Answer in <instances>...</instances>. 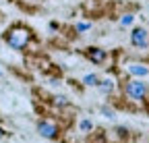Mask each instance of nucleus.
Masks as SVG:
<instances>
[{"label": "nucleus", "instance_id": "obj_2", "mask_svg": "<svg viewBox=\"0 0 149 143\" xmlns=\"http://www.w3.org/2000/svg\"><path fill=\"white\" fill-rule=\"evenodd\" d=\"M124 91H126V96H128L130 100H141V98L147 96V87H145V83H141V81H130V83H126Z\"/></svg>", "mask_w": 149, "mask_h": 143}, {"label": "nucleus", "instance_id": "obj_4", "mask_svg": "<svg viewBox=\"0 0 149 143\" xmlns=\"http://www.w3.org/2000/svg\"><path fill=\"white\" fill-rule=\"evenodd\" d=\"M130 42H133L135 46H145L147 44V31L141 29V27H137L133 31V35H130Z\"/></svg>", "mask_w": 149, "mask_h": 143}, {"label": "nucleus", "instance_id": "obj_9", "mask_svg": "<svg viewBox=\"0 0 149 143\" xmlns=\"http://www.w3.org/2000/svg\"><path fill=\"white\" fill-rule=\"evenodd\" d=\"M54 104H56V106H66L68 100H66L64 96H56V98H54Z\"/></svg>", "mask_w": 149, "mask_h": 143}, {"label": "nucleus", "instance_id": "obj_11", "mask_svg": "<svg viewBox=\"0 0 149 143\" xmlns=\"http://www.w3.org/2000/svg\"><path fill=\"white\" fill-rule=\"evenodd\" d=\"M120 23H122V25H130V23H133V17H130V15H124Z\"/></svg>", "mask_w": 149, "mask_h": 143}, {"label": "nucleus", "instance_id": "obj_5", "mask_svg": "<svg viewBox=\"0 0 149 143\" xmlns=\"http://www.w3.org/2000/svg\"><path fill=\"white\" fill-rule=\"evenodd\" d=\"M87 58L93 60L95 64H102V62L106 60V52L100 50V48H89V50H87Z\"/></svg>", "mask_w": 149, "mask_h": 143}, {"label": "nucleus", "instance_id": "obj_8", "mask_svg": "<svg viewBox=\"0 0 149 143\" xmlns=\"http://www.w3.org/2000/svg\"><path fill=\"white\" fill-rule=\"evenodd\" d=\"M83 83H85V85H97V77H95V75H87V77L83 79Z\"/></svg>", "mask_w": 149, "mask_h": 143}, {"label": "nucleus", "instance_id": "obj_13", "mask_svg": "<svg viewBox=\"0 0 149 143\" xmlns=\"http://www.w3.org/2000/svg\"><path fill=\"white\" fill-rule=\"evenodd\" d=\"M2 135H4V131H0V137H2Z\"/></svg>", "mask_w": 149, "mask_h": 143}, {"label": "nucleus", "instance_id": "obj_12", "mask_svg": "<svg viewBox=\"0 0 149 143\" xmlns=\"http://www.w3.org/2000/svg\"><path fill=\"white\" fill-rule=\"evenodd\" d=\"M87 29H89V23H79V25H77V31H79V33H83V31H87Z\"/></svg>", "mask_w": 149, "mask_h": 143}, {"label": "nucleus", "instance_id": "obj_10", "mask_svg": "<svg viewBox=\"0 0 149 143\" xmlns=\"http://www.w3.org/2000/svg\"><path fill=\"white\" fill-rule=\"evenodd\" d=\"M79 127H81V131H91V127H93V124H91L89 120H81V124H79Z\"/></svg>", "mask_w": 149, "mask_h": 143}, {"label": "nucleus", "instance_id": "obj_7", "mask_svg": "<svg viewBox=\"0 0 149 143\" xmlns=\"http://www.w3.org/2000/svg\"><path fill=\"white\" fill-rule=\"evenodd\" d=\"M100 89H102V93H110L112 91V89H114V83H112L110 79H106L102 85H100Z\"/></svg>", "mask_w": 149, "mask_h": 143}, {"label": "nucleus", "instance_id": "obj_3", "mask_svg": "<svg viewBox=\"0 0 149 143\" xmlns=\"http://www.w3.org/2000/svg\"><path fill=\"white\" fill-rule=\"evenodd\" d=\"M37 133H40L42 137H46V139H54L56 135H58V127H56L54 122H50V120H42L40 124H37Z\"/></svg>", "mask_w": 149, "mask_h": 143}, {"label": "nucleus", "instance_id": "obj_1", "mask_svg": "<svg viewBox=\"0 0 149 143\" xmlns=\"http://www.w3.org/2000/svg\"><path fill=\"white\" fill-rule=\"evenodd\" d=\"M6 44L10 46V48H15V50H23L27 44H29V40H31V31L27 29V27H13V29H8L6 31Z\"/></svg>", "mask_w": 149, "mask_h": 143}, {"label": "nucleus", "instance_id": "obj_6", "mask_svg": "<svg viewBox=\"0 0 149 143\" xmlns=\"http://www.w3.org/2000/svg\"><path fill=\"white\" fill-rule=\"evenodd\" d=\"M130 73H133V75H147L149 73V68H145V66H141V64H133V66H130Z\"/></svg>", "mask_w": 149, "mask_h": 143}]
</instances>
